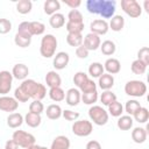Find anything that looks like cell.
I'll return each mask as SVG.
<instances>
[{"instance_id":"obj_27","label":"cell","mask_w":149,"mask_h":149,"mask_svg":"<svg viewBox=\"0 0 149 149\" xmlns=\"http://www.w3.org/2000/svg\"><path fill=\"white\" fill-rule=\"evenodd\" d=\"M24 122L27 123V126H29L31 128H36V127H38L41 125L42 118H41L40 114H34V113L28 112L24 115Z\"/></svg>"},{"instance_id":"obj_16","label":"cell","mask_w":149,"mask_h":149,"mask_svg":"<svg viewBox=\"0 0 149 149\" xmlns=\"http://www.w3.org/2000/svg\"><path fill=\"white\" fill-rule=\"evenodd\" d=\"M104 70L107 71V73H109V74L113 76V74H116V73L120 72L121 64H120L119 59L111 57V58H107L106 62L104 63Z\"/></svg>"},{"instance_id":"obj_17","label":"cell","mask_w":149,"mask_h":149,"mask_svg":"<svg viewBox=\"0 0 149 149\" xmlns=\"http://www.w3.org/2000/svg\"><path fill=\"white\" fill-rule=\"evenodd\" d=\"M45 84L49 88L52 87H61L62 85V78L56 71H49L45 74Z\"/></svg>"},{"instance_id":"obj_1","label":"cell","mask_w":149,"mask_h":149,"mask_svg":"<svg viewBox=\"0 0 149 149\" xmlns=\"http://www.w3.org/2000/svg\"><path fill=\"white\" fill-rule=\"evenodd\" d=\"M20 87L26 94H28L29 98H33L34 100H42L47 95V87L43 84L35 81L34 79L22 80Z\"/></svg>"},{"instance_id":"obj_57","label":"cell","mask_w":149,"mask_h":149,"mask_svg":"<svg viewBox=\"0 0 149 149\" xmlns=\"http://www.w3.org/2000/svg\"><path fill=\"white\" fill-rule=\"evenodd\" d=\"M40 148H41V146H38V144H33V146L28 147L27 149H40Z\"/></svg>"},{"instance_id":"obj_42","label":"cell","mask_w":149,"mask_h":149,"mask_svg":"<svg viewBox=\"0 0 149 149\" xmlns=\"http://www.w3.org/2000/svg\"><path fill=\"white\" fill-rule=\"evenodd\" d=\"M115 100H116V95H115V93L112 92L111 90L104 91V92L101 93V95H100V101H101L102 105H105V106L111 105V104L114 102Z\"/></svg>"},{"instance_id":"obj_40","label":"cell","mask_w":149,"mask_h":149,"mask_svg":"<svg viewBox=\"0 0 149 149\" xmlns=\"http://www.w3.org/2000/svg\"><path fill=\"white\" fill-rule=\"evenodd\" d=\"M141 107V104L137 101V100H135V99H130V100H128L127 102H126V105H125V111H126V113H127V115H130V116H133L134 115V113L139 109Z\"/></svg>"},{"instance_id":"obj_9","label":"cell","mask_w":149,"mask_h":149,"mask_svg":"<svg viewBox=\"0 0 149 149\" xmlns=\"http://www.w3.org/2000/svg\"><path fill=\"white\" fill-rule=\"evenodd\" d=\"M19 107V102L14 97H8V95H2L0 97V111L2 112H15Z\"/></svg>"},{"instance_id":"obj_35","label":"cell","mask_w":149,"mask_h":149,"mask_svg":"<svg viewBox=\"0 0 149 149\" xmlns=\"http://www.w3.org/2000/svg\"><path fill=\"white\" fill-rule=\"evenodd\" d=\"M83 34H68L66 35V43L70 47H79L83 44Z\"/></svg>"},{"instance_id":"obj_3","label":"cell","mask_w":149,"mask_h":149,"mask_svg":"<svg viewBox=\"0 0 149 149\" xmlns=\"http://www.w3.org/2000/svg\"><path fill=\"white\" fill-rule=\"evenodd\" d=\"M125 93L133 98H141L147 93V85L142 80H129L125 84Z\"/></svg>"},{"instance_id":"obj_26","label":"cell","mask_w":149,"mask_h":149,"mask_svg":"<svg viewBox=\"0 0 149 149\" xmlns=\"http://www.w3.org/2000/svg\"><path fill=\"white\" fill-rule=\"evenodd\" d=\"M104 5V0H87L86 1V9L91 14H99L101 12Z\"/></svg>"},{"instance_id":"obj_46","label":"cell","mask_w":149,"mask_h":149,"mask_svg":"<svg viewBox=\"0 0 149 149\" xmlns=\"http://www.w3.org/2000/svg\"><path fill=\"white\" fill-rule=\"evenodd\" d=\"M87 79H88V74H86V73L83 72V71H78V72H76L74 76H73V84L79 88Z\"/></svg>"},{"instance_id":"obj_54","label":"cell","mask_w":149,"mask_h":149,"mask_svg":"<svg viewBox=\"0 0 149 149\" xmlns=\"http://www.w3.org/2000/svg\"><path fill=\"white\" fill-rule=\"evenodd\" d=\"M85 149H101V144L95 141V140H92V141H88Z\"/></svg>"},{"instance_id":"obj_18","label":"cell","mask_w":149,"mask_h":149,"mask_svg":"<svg viewBox=\"0 0 149 149\" xmlns=\"http://www.w3.org/2000/svg\"><path fill=\"white\" fill-rule=\"evenodd\" d=\"M147 137H148V132H147V128H143V127H135L133 130H132V139L135 143L137 144H141V143H144L147 141Z\"/></svg>"},{"instance_id":"obj_19","label":"cell","mask_w":149,"mask_h":149,"mask_svg":"<svg viewBox=\"0 0 149 149\" xmlns=\"http://www.w3.org/2000/svg\"><path fill=\"white\" fill-rule=\"evenodd\" d=\"M49 149H70V140L65 135H58L56 136Z\"/></svg>"},{"instance_id":"obj_51","label":"cell","mask_w":149,"mask_h":149,"mask_svg":"<svg viewBox=\"0 0 149 149\" xmlns=\"http://www.w3.org/2000/svg\"><path fill=\"white\" fill-rule=\"evenodd\" d=\"M17 33L21 34V35L31 37L30 29H29V21H23V22H21V23L19 24V27H17Z\"/></svg>"},{"instance_id":"obj_34","label":"cell","mask_w":149,"mask_h":149,"mask_svg":"<svg viewBox=\"0 0 149 149\" xmlns=\"http://www.w3.org/2000/svg\"><path fill=\"white\" fill-rule=\"evenodd\" d=\"M108 107V113L112 115V116H115V118H119L122 115L123 113V106L121 102H119L118 100H115L114 102H112L111 105L107 106Z\"/></svg>"},{"instance_id":"obj_10","label":"cell","mask_w":149,"mask_h":149,"mask_svg":"<svg viewBox=\"0 0 149 149\" xmlns=\"http://www.w3.org/2000/svg\"><path fill=\"white\" fill-rule=\"evenodd\" d=\"M101 44V40L100 36L93 34V33H88L86 34V36L83 40V45L88 50V51H94L98 48H100Z\"/></svg>"},{"instance_id":"obj_24","label":"cell","mask_w":149,"mask_h":149,"mask_svg":"<svg viewBox=\"0 0 149 149\" xmlns=\"http://www.w3.org/2000/svg\"><path fill=\"white\" fill-rule=\"evenodd\" d=\"M109 29L113 31H121L125 27V19L122 15H114L111 17V21L108 23Z\"/></svg>"},{"instance_id":"obj_41","label":"cell","mask_w":149,"mask_h":149,"mask_svg":"<svg viewBox=\"0 0 149 149\" xmlns=\"http://www.w3.org/2000/svg\"><path fill=\"white\" fill-rule=\"evenodd\" d=\"M99 95L97 91L93 92H88V93H81L80 100L85 104V105H94V102H97Z\"/></svg>"},{"instance_id":"obj_12","label":"cell","mask_w":149,"mask_h":149,"mask_svg":"<svg viewBox=\"0 0 149 149\" xmlns=\"http://www.w3.org/2000/svg\"><path fill=\"white\" fill-rule=\"evenodd\" d=\"M69 62H70L69 54L65 52V51H59V52L55 54L52 64H54V68L56 70H63V69H65L68 66Z\"/></svg>"},{"instance_id":"obj_52","label":"cell","mask_w":149,"mask_h":149,"mask_svg":"<svg viewBox=\"0 0 149 149\" xmlns=\"http://www.w3.org/2000/svg\"><path fill=\"white\" fill-rule=\"evenodd\" d=\"M88 52H90V51H88L83 44L76 48V56H77L78 58H81V59L87 58V57H88Z\"/></svg>"},{"instance_id":"obj_20","label":"cell","mask_w":149,"mask_h":149,"mask_svg":"<svg viewBox=\"0 0 149 149\" xmlns=\"http://www.w3.org/2000/svg\"><path fill=\"white\" fill-rule=\"evenodd\" d=\"M98 85L102 91H108L114 85V77L109 73H102L98 78Z\"/></svg>"},{"instance_id":"obj_28","label":"cell","mask_w":149,"mask_h":149,"mask_svg":"<svg viewBox=\"0 0 149 149\" xmlns=\"http://www.w3.org/2000/svg\"><path fill=\"white\" fill-rule=\"evenodd\" d=\"M49 24L55 28V29H58V28H62L64 24H65V16L62 14V13H55L50 16L49 19Z\"/></svg>"},{"instance_id":"obj_11","label":"cell","mask_w":149,"mask_h":149,"mask_svg":"<svg viewBox=\"0 0 149 149\" xmlns=\"http://www.w3.org/2000/svg\"><path fill=\"white\" fill-rule=\"evenodd\" d=\"M90 29H91V33L100 36V35H105L107 34L109 27H108V22L106 20H102V19H97V20H93L90 24Z\"/></svg>"},{"instance_id":"obj_53","label":"cell","mask_w":149,"mask_h":149,"mask_svg":"<svg viewBox=\"0 0 149 149\" xmlns=\"http://www.w3.org/2000/svg\"><path fill=\"white\" fill-rule=\"evenodd\" d=\"M64 3L69 6L71 9H77L81 5V1L80 0H64Z\"/></svg>"},{"instance_id":"obj_43","label":"cell","mask_w":149,"mask_h":149,"mask_svg":"<svg viewBox=\"0 0 149 149\" xmlns=\"http://www.w3.org/2000/svg\"><path fill=\"white\" fill-rule=\"evenodd\" d=\"M29 112L34 114H42L44 112V105L41 100H33L29 105Z\"/></svg>"},{"instance_id":"obj_47","label":"cell","mask_w":149,"mask_h":149,"mask_svg":"<svg viewBox=\"0 0 149 149\" xmlns=\"http://www.w3.org/2000/svg\"><path fill=\"white\" fill-rule=\"evenodd\" d=\"M137 59L143 62L146 65H149V48L143 47L137 51Z\"/></svg>"},{"instance_id":"obj_8","label":"cell","mask_w":149,"mask_h":149,"mask_svg":"<svg viewBox=\"0 0 149 149\" xmlns=\"http://www.w3.org/2000/svg\"><path fill=\"white\" fill-rule=\"evenodd\" d=\"M13 84V74L7 70L0 71V94L6 95L9 93Z\"/></svg>"},{"instance_id":"obj_14","label":"cell","mask_w":149,"mask_h":149,"mask_svg":"<svg viewBox=\"0 0 149 149\" xmlns=\"http://www.w3.org/2000/svg\"><path fill=\"white\" fill-rule=\"evenodd\" d=\"M80 97H81V93L78 88H74V87H71L66 91L65 93V101L69 106H77L79 102H80Z\"/></svg>"},{"instance_id":"obj_50","label":"cell","mask_w":149,"mask_h":149,"mask_svg":"<svg viewBox=\"0 0 149 149\" xmlns=\"http://www.w3.org/2000/svg\"><path fill=\"white\" fill-rule=\"evenodd\" d=\"M12 30V22L8 19H0V34L5 35Z\"/></svg>"},{"instance_id":"obj_31","label":"cell","mask_w":149,"mask_h":149,"mask_svg":"<svg viewBox=\"0 0 149 149\" xmlns=\"http://www.w3.org/2000/svg\"><path fill=\"white\" fill-rule=\"evenodd\" d=\"M100 50H101V52H102L104 55H106V56H112V55L116 51V45H115V43H114L113 41L106 40V41H104V42L100 44Z\"/></svg>"},{"instance_id":"obj_55","label":"cell","mask_w":149,"mask_h":149,"mask_svg":"<svg viewBox=\"0 0 149 149\" xmlns=\"http://www.w3.org/2000/svg\"><path fill=\"white\" fill-rule=\"evenodd\" d=\"M19 148H20V147L17 146V143H16L13 139L7 140L6 143H5V149H19Z\"/></svg>"},{"instance_id":"obj_32","label":"cell","mask_w":149,"mask_h":149,"mask_svg":"<svg viewBox=\"0 0 149 149\" xmlns=\"http://www.w3.org/2000/svg\"><path fill=\"white\" fill-rule=\"evenodd\" d=\"M49 98L56 102L63 101L65 99V92L62 87H52L49 90Z\"/></svg>"},{"instance_id":"obj_29","label":"cell","mask_w":149,"mask_h":149,"mask_svg":"<svg viewBox=\"0 0 149 149\" xmlns=\"http://www.w3.org/2000/svg\"><path fill=\"white\" fill-rule=\"evenodd\" d=\"M102 73H105L104 65L99 62H93L88 65V74L92 78H99Z\"/></svg>"},{"instance_id":"obj_56","label":"cell","mask_w":149,"mask_h":149,"mask_svg":"<svg viewBox=\"0 0 149 149\" xmlns=\"http://www.w3.org/2000/svg\"><path fill=\"white\" fill-rule=\"evenodd\" d=\"M143 5H144V9H146V12H147V13H149V9H148V5H149V1H148V0H146V1L143 2Z\"/></svg>"},{"instance_id":"obj_15","label":"cell","mask_w":149,"mask_h":149,"mask_svg":"<svg viewBox=\"0 0 149 149\" xmlns=\"http://www.w3.org/2000/svg\"><path fill=\"white\" fill-rule=\"evenodd\" d=\"M115 1L114 0H104V5L100 12V16H102V20L111 19L115 15Z\"/></svg>"},{"instance_id":"obj_48","label":"cell","mask_w":149,"mask_h":149,"mask_svg":"<svg viewBox=\"0 0 149 149\" xmlns=\"http://www.w3.org/2000/svg\"><path fill=\"white\" fill-rule=\"evenodd\" d=\"M14 98L17 100V102H27L30 99L28 97V94H26L20 86L15 88V91H14Z\"/></svg>"},{"instance_id":"obj_4","label":"cell","mask_w":149,"mask_h":149,"mask_svg":"<svg viewBox=\"0 0 149 149\" xmlns=\"http://www.w3.org/2000/svg\"><path fill=\"white\" fill-rule=\"evenodd\" d=\"M88 116L91 121L97 126H104L108 122V112L98 105H92L90 107Z\"/></svg>"},{"instance_id":"obj_45","label":"cell","mask_w":149,"mask_h":149,"mask_svg":"<svg viewBox=\"0 0 149 149\" xmlns=\"http://www.w3.org/2000/svg\"><path fill=\"white\" fill-rule=\"evenodd\" d=\"M79 91L80 93H88V92H93V91H97V84L94 83L93 79H87L80 87H79Z\"/></svg>"},{"instance_id":"obj_39","label":"cell","mask_w":149,"mask_h":149,"mask_svg":"<svg viewBox=\"0 0 149 149\" xmlns=\"http://www.w3.org/2000/svg\"><path fill=\"white\" fill-rule=\"evenodd\" d=\"M147 66L148 65H146L140 59H135V61H133V63L130 65V70L134 74H143L147 71Z\"/></svg>"},{"instance_id":"obj_37","label":"cell","mask_w":149,"mask_h":149,"mask_svg":"<svg viewBox=\"0 0 149 149\" xmlns=\"http://www.w3.org/2000/svg\"><path fill=\"white\" fill-rule=\"evenodd\" d=\"M65 29L68 34H81L84 30V22L77 23V22H66L65 23Z\"/></svg>"},{"instance_id":"obj_7","label":"cell","mask_w":149,"mask_h":149,"mask_svg":"<svg viewBox=\"0 0 149 149\" xmlns=\"http://www.w3.org/2000/svg\"><path fill=\"white\" fill-rule=\"evenodd\" d=\"M121 8L133 19H136L142 14V7L136 0H121Z\"/></svg>"},{"instance_id":"obj_25","label":"cell","mask_w":149,"mask_h":149,"mask_svg":"<svg viewBox=\"0 0 149 149\" xmlns=\"http://www.w3.org/2000/svg\"><path fill=\"white\" fill-rule=\"evenodd\" d=\"M133 123L134 120L130 115H121L116 121V126L121 130H129L130 128H133Z\"/></svg>"},{"instance_id":"obj_22","label":"cell","mask_w":149,"mask_h":149,"mask_svg":"<svg viewBox=\"0 0 149 149\" xmlns=\"http://www.w3.org/2000/svg\"><path fill=\"white\" fill-rule=\"evenodd\" d=\"M62 108L59 105L57 104H51L47 107L45 109V114H47V118L50 119V120H57L62 116Z\"/></svg>"},{"instance_id":"obj_6","label":"cell","mask_w":149,"mask_h":149,"mask_svg":"<svg viewBox=\"0 0 149 149\" xmlns=\"http://www.w3.org/2000/svg\"><path fill=\"white\" fill-rule=\"evenodd\" d=\"M12 139L17 143L19 147L27 149L28 147L35 144V136L30 133H27L24 130H15L12 135Z\"/></svg>"},{"instance_id":"obj_49","label":"cell","mask_w":149,"mask_h":149,"mask_svg":"<svg viewBox=\"0 0 149 149\" xmlns=\"http://www.w3.org/2000/svg\"><path fill=\"white\" fill-rule=\"evenodd\" d=\"M62 116L68 121H76L80 116V114L79 112H73L71 109H64L62 112Z\"/></svg>"},{"instance_id":"obj_30","label":"cell","mask_w":149,"mask_h":149,"mask_svg":"<svg viewBox=\"0 0 149 149\" xmlns=\"http://www.w3.org/2000/svg\"><path fill=\"white\" fill-rule=\"evenodd\" d=\"M132 118H133V120H135V121L139 122V123H146V122L148 121V119H149V111H148V108L141 106V107L134 113V115H133Z\"/></svg>"},{"instance_id":"obj_13","label":"cell","mask_w":149,"mask_h":149,"mask_svg":"<svg viewBox=\"0 0 149 149\" xmlns=\"http://www.w3.org/2000/svg\"><path fill=\"white\" fill-rule=\"evenodd\" d=\"M12 74H13V78H15L17 80H24V79H27V77L29 74V69L26 64L17 63L13 66Z\"/></svg>"},{"instance_id":"obj_5","label":"cell","mask_w":149,"mask_h":149,"mask_svg":"<svg viewBox=\"0 0 149 149\" xmlns=\"http://www.w3.org/2000/svg\"><path fill=\"white\" fill-rule=\"evenodd\" d=\"M93 130V125L88 120H76L72 125V133L79 137L88 136Z\"/></svg>"},{"instance_id":"obj_2","label":"cell","mask_w":149,"mask_h":149,"mask_svg":"<svg viewBox=\"0 0 149 149\" xmlns=\"http://www.w3.org/2000/svg\"><path fill=\"white\" fill-rule=\"evenodd\" d=\"M57 38L52 34H47L42 37L41 40V45H40V54L44 58H51L56 54L57 49Z\"/></svg>"},{"instance_id":"obj_23","label":"cell","mask_w":149,"mask_h":149,"mask_svg":"<svg viewBox=\"0 0 149 149\" xmlns=\"http://www.w3.org/2000/svg\"><path fill=\"white\" fill-rule=\"evenodd\" d=\"M61 8V2L58 0H47L43 3V10L47 15H52L57 13V10Z\"/></svg>"},{"instance_id":"obj_36","label":"cell","mask_w":149,"mask_h":149,"mask_svg":"<svg viewBox=\"0 0 149 149\" xmlns=\"http://www.w3.org/2000/svg\"><path fill=\"white\" fill-rule=\"evenodd\" d=\"M31 8H33V2L30 0H20L16 3V10H17V13L23 14V15L30 13Z\"/></svg>"},{"instance_id":"obj_21","label":"cell","mask_w":149,"mask_h":149,"mask_svg":"<svg viewBox=\"0 0 149 149\" xmlns=\"http://www.w3.org/2000/svg\"><path fill=\"white\" fill-rule=\"evenodd\" d=\"M24 121V118L22 116L21 113L17 112H13L9 113V115L7 116V126L9 128H19Z\"/></svg>"},{"instance_id":"obj_58","label":"cell","mask_w":149,"mask_h":149,"mask_svg":"<svg viewBox=\"0 0 149 149\" xmlns=\"http://www.w3.org/2000/svg\"><path fill=\"white\" fill-rule=\"evenodd\" d=\"M40 149H49V148H47V147H41Z\"/></svg>"},{"instance_id":"obj_33","label":"cell","mask_w":149,"mask_h":149,"mask_svg":"<svg viewBox=\"0 0 149 149\" xmlns=\"http://www.w3.org/2000/svg\"><path fill=\"white\" fill-rule=\"evenodd\" d=\"M29 29L31 36L34 35H42L45 31V26L44 23L40 21H29Z\"/></svg>"},{"instance_id":"obj_38","label":"cell","mask_w":149,"mask_h":149,"mask_svg":"<svg viewBox=\"0 0 149 149\" xmlns=\"http://www.w3.org/2000/svg\"><path fill=\"white\" fill-rule=\"evenodd\" d=\"M14 43L17 47H20V48H27L31 43V37L24 36V35H21L19 33H16L15 34V37H14Z\"/></svg>"},{"instance_id":"obj_44","label":"cell","mask_w":149,"mask_h":149,"mask_svg":"<svg viewBox=\"0 0 149 149\" xmlns=\"http://www.w3.org/2000/svg\"><path fill=\"white\" fill-rule=\"evenodd\" d=\"M68 21L81 23V22H84V17H83V14L78 9H71L68 14Z\"/></svg>"}]
</instances>
